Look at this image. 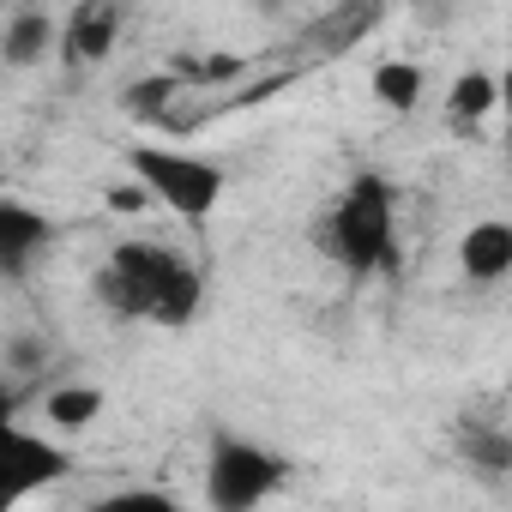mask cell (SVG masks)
I'll return each mask as SVG.
<instances>
[{"instance_id":"52a82bcc","label":"cell","mask_w":512,"mask_h":512,"mask_svg":"<svg viewBox=\"0 0 512 512\" xmlns=\"http://www.w3.org/2000/svg\"><path fill=\"white\" fill-rule=\"evenodd\" d=\"M115 37H121V0H79L55 49L67 55V67H97V61H109Z\"/></svg>"},{"instance_id":"ba28073f","label":"cell","mask_w":512,"mask_h":512,"mask_svg":"<svg viewBox=\"0 0 512 512\" xmlns=\"http://www.w3.org/2000/svg\"><path fill=\"white\" fill-rule=\"evenodd\" d=\"M380 19H386V0H332V7L308 25L302 49H308V55H320V61H338V55H350V49H356Z\"/></svg>"},{"instance_id":"9c48e42d","label":"cell","mask_w":512,"mask_h":512,"mask_svg":"<svg viewBox=\"0 0 512 512\" xmlns=\"http://www.w3.org/2000/svg\"><path fill=\"white\" fill-rule=\"evenodd\" d=\"M458 266H464V278H470L476 290L506 284V272H512V223H500V217L470 223L464 241H458Z\"/></svg>"},{"instance_id":"e0dca14e","label":"cell","mask_w":512,"mask_h":512,"mask_svg":"<svg viewBox=\"0 0 512 512\" xmlns=\"http://www.w3.org/2000/svg\"><path fill=\"white\" fill-rule=\"evenodd\" d=\"M43 362H49V344H43V338L19 332V338L7 344V368H13V374H43Z\"/></svg>"},{"instance_id":"9a60e30c","label":"cell","mask_w":512,"mask_h":512,"mask_svg":"<svg viewBox=\"0 0 512 512\" xmlns=\"http://www.w3.org/2000/svg\"><path fill=\"white\" fill-rule=\"evenodd\" d=\"M175 91H181V79H175V73H145L139 85H127V91H121V109H127V115H139V121H169Z\"/></svg>"},{"instance_id":"3957f363","label":"cell","mask_w":512,"mask_h":512,"mask_svg":"<svg viewBox=\"0 0 512 512\" xmlns=\"http://www.w3.org/2000/svg\"><path fill=\"white\" fill-rule=\"evenodd\" d=\"M284 482H290V458L278 446L253 440V434H235V428H211V440H205V506L253 512Z\"/></svg>"},{"instance_id":"5b68a950","label":"cell","mask_w":512,"mask_h":512,"mask_svg":"<svg viewBox=\"0 0 512 512\" xmlns=\"http://www.w3.org/2000/svg\"><path fill=\"white\" fill-rule=\"evenodd\" d=\"M13 410H19V398L0 392V512L19 506V500H31V494H43V488H55L73 470L67 446H55L49 434L19 428Z\"/></svg>"},{"instance_id":"7c38bea8","label":"cell","mask_w":512,"mask_h":512,"mask_svg":"<svg viewBox=\"0 0 512 512\" xmlns=\"http://www.w3.org/2000/svg\"><path fill=\"white\" fill-rule=\"evenodd\" d=\"M458 446H464V464H470L476 476L506 482V470H512V434H506L500 422H464Z\"/></svg>"},{"instance_id":"277c9868","label":"cell","mask_w":512,"mask_h":512,"mask_svg":"<svg viewBox=\"0 0 512 512\" xmlns=\"http://www.w3.org/2000/svg\"><path fill=\"white\" fill-rule=\"evenodd\" d=\"M127 169L163 211H175L187 223H205L229 193V175L211 157L181 151V145H127Z\"/></svg>"},{"instance_id":"4fadbf2b","label":"cell","mask_w":512,"mask_h":512,"mask_svg":"<svg viewBox=\"0 0 512 512\" xmlns=\"http://www.w3.org/2000/svg\"><path fill=\"white\" fill-rule=\"evenodd\" d=\"M368 91H374L380 109L416 115V103H422V67H416V61H380L374 79H368Z\"/></svg>"},{"instance_id":"6da1fadb","label":"cell","mask_w":512,"mask_h":512,"mask_svg":"<svg viewBox=\"0 0 512 512\" xmlns=\"http://www.w3.org/2000/svg\"><path fill=\"white\" fill-rule=\"evenodd\" d=\"M91 290L115 320H139V326H193L205 308L199 266L163 241H115Z\"/></svg>"},{"instance_id":"7a4b0ae2","label":"cell","mask_w":512,"mask_h":512,"mask_svg":"<svg viewBox=\"0 0 512 512\" xmlns=\"http://www.w3.org/2000/svg\"><path fill=\"white\" fill-rule=\"evenodd\" d=\"M314 241L350 278H380L398 260V187L380 169H356L314 223Z\"/></svg>"},{"instance_id":"2e32d148","label":"cell","mask_w":512,"mask_h":512,"mask_svg":"<svg viewBox=\"0 0 512 512\" xmlns=\"http://www.w3.org/2000/svg\"><path fill=\"white\" fill-rule=\"evenodd\" d=\"M133 506L175 512V500H169V494H157V488H115V494H103V500H97V512H133Z\"/></svg>"},{"instance_id":"8992f818","label":"cell","mask_w":512,"mask_h":512,"mask_svg":"<svg viewBox=\"0 0 512 512\" xmlns=\"http://www.w3.org/2000/svg\"><path fill=\"white\" fill-rule=\"evenodd\" d=\"M55 235H61V223H55L43 205L0 193V284H25V278L49 260Z\"/></svg>"},{"instance_id":"30bf717a","label":"cell","mask_w":512,"mask_h":512,"mask_svg":"<svg viewBox=\"0 0 512 512\" xmlns=\"http://www.w3.org/2000/svg\"><path fill=\"white\" fill-rule=\"evenodd\" d=\"M55 43H61V25H55L43 7H19L7 25H0V61H7L13 73L43 67V61L55 55Z\"/></svg>"},{"instance_id":"5bb4252c","label":"cell","mask_w":512,"mask_h":512,"mask_svg":"<svg viewBox=\"0 0 512 512\" xmlns=\"http://www.w3.org/2000/svg\"><path fill=\"white\" fill-rule=\"evenodd\" d=\"M494 97H500V85H494V73H482V67H470L464 79H452V91H446V121L464 133V127H476L488 109H494Z\"/></svg>"},{"instance_id":"8fae6325","label":"cell","mask_w":512,"mask_h":512,"mask_svg":"<svg viewBox=\"0 0 512 512\" xmlns=\"http://www.w3.org/2000/svg\"><path fill=\"white\" fill-rule=\"evenodd\" d=\"M103 404H109V392H103V386H91V380H73V386H55V392H43V422H49L55 434H85V428H97Z\"/></svg>"}]
</instances>
